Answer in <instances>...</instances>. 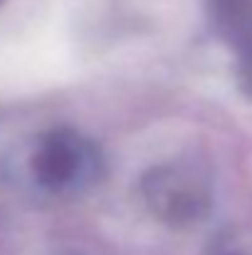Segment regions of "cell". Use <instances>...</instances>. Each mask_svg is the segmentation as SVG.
<instances>
[{
	"instance_id": "1",
	"label": "cell",
	"mask_w": 252,
	"mask_h": 255,
	"mask_svg": "<svg viewBox=\"0 0 252 255\" xmlns=\"http://www.w3.org/2000/svg\"><path fill=\"white\" fill-rule=\"evenodd\" d=\"M144 198L154 216L183 226L200 221L213 203V176L200 161H166L149 171L141 181Z\"/></svg>"
},
{
	"instance_id": "2",
	"label": "cell",
	"mask_w": 252,
	"mask_h": 255,
	"mask_svg": "<svg viewBox=\"0 0 252 255\" xmlns=\"http://www.w3.org/2000/svg\"><path fill=\"white\" fill-rule=\"evenodd\" d=\"M101 154L91 139L70 127L47 131L30 156L35 181L52 193H77L101 176Z\"/></svg>"
},
{
	"instance_id": "3",
	"label": "cell",
	"mask_w": 252,
	"mask_h": 255,
	"mask_svg": "<svg viewBox=\"0 0 252 255\" xmlns=\"http://www.w3.org/2000/svg\"><path fill=\"white\" fill-rule=\"evenodd\" d=\"M213 32L238 55V80L252 97V0H208Z\"/></svg>"
},
{
	"instance_id": "4",
	"label": "cell",
	"mask_w": 252,
	"mask_h": 255,
	"mask_svg": "<svg viewBox=\"0 0 252 255\" xmlns=\"http://www.w3.org/2000/svg\"><path fill=\"white\" fill-rule=\"evenodd\" d=\"M2 2H5V0H0V5H2Z\"/></svg>"
}]
</instances>
